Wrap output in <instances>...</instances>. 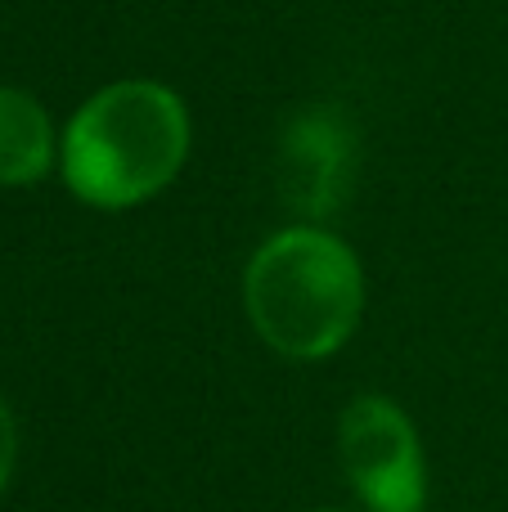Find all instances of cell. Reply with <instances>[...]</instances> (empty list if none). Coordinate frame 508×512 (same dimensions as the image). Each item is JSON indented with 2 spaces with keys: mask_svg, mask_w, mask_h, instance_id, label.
I'll list each match as a JSON object with an SVG mask.
<instances>
[{
  "mask_svg": "<svg viewBox=\"0 0 508 512\" xmlns=\"http://www.w3.org/2000/svg\"><path fill=\"white\" fill-rule=\"evenodd\" d=\"M189 158L185 99L162 81L126 77L95 90L59 140L68 189L90 207L126 212L158 198Z\"/></svg>",
  "mask_w": 508,
  "mask_h": 512,
  "instance_id": "obj_1",
  "label": "cell"
},
{
  "mask_svg": "<svg viewBox=\"0 0 508 512\" xmlns=\"http://www.w3.org/2000/svg\"><path fill=\"white\" fill-rule=\"evenodd\" d=\"M243 310L284 360H324L351 342L365 315L360 256L324 225H288L252 252Z\"/></svg>",
  "mask_w": 508,
  "mask_h": 512,
  "instance_id": "obj_2",
  "label": "cell"
},
{
  "mask_svg": "<svg viewBox=\"0 0 508 512\" xmlns=\"http://www.w3.org/2000/svg\"><path fill=\"white\" fill-rule=\"evenodd\" d=\"M338 459L369 512H423L428 463L410 414L387 396H356L338 418Z\"/></svg>",
  "mask_w": 508,
  "mask_h": 512,
  "instance_id": "obj_3",
  "label": "cell"
},
{
  "mask_svg": "<svg viewBox=\"0 0 508 512\" xmlns=\"http://www.w3.org/2000/svg\"><path fill=\"white\" fill-rule=\"evenodd\" d=\"M356 140L351 126L338 117V108H306L288 122L284 149V198L302 216H329L342 203L351 180V162H356Z\"/></svg>",
  "mask_w": 508,
  "mask_h": 512,
  "instance_id": "obj_4",
  "label": "cell"
},
{
  "mask_svg": "<svg viewBox=\"0 0 508 512\" xmlns=\"http://www.w3.org/2000/svg\"><path fill=\"white\" fill-rule=\"evenodd\" d=\"M54 158H59V140L45 104L18 86H0V185H36L50 176Z\"/></svg>",
  "mask_w": 508,
  "mask_h": 512,
  "instance_id": "obj_5",
  "label": "cell"
},
{
  "mask_svg": "<svg viewBox=\"0 0 508 512\" xmlns=\"http://www.w3.org/2000/svg\"><path fill=\"white\" fill-rule=\"evenodd\" d=\"M14 459H18V427L9 414V400L0 396V495H5L9 477H14Z\"/></svg>",
  "mask_w": 508,
  "mask_h": 512,
  "instance_id": "obj_6",
  "label": "cell"
}]
</instances>
